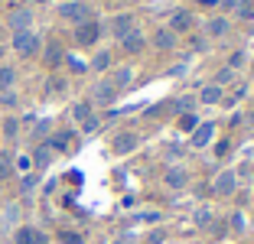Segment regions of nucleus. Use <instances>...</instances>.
I'll use <instances>...</instances> for the list:
<instances>
[{"mask_svg":"<svg viewBox=\"0 0 254 244\" xmlns=\"http://www.w3.org/2000/svg\"><path fill=\"white\" fill-rule=\"evenodd\" d=\"M13 49L20 52V56H36V52H39V36L30 33V30L13 33Z\"/></svg>","mask_w":254,"mask_h":244,"instance_id":"nucleus-1","label":"nucleus"},{"mask_svg":"<svg viewBox=\"0 0 254 244\" xmlns=\"http://www.w3.org/2000/svg\"><path fill=\"white\" fill-rule=\"evenodd\" d=\"M75 39H78V46H91L98 39V23L88 20V23H78V30H75Z\"/></svg>","mask_w":254,"mask_h":244,"instance_id":"nucleus-2","label":"nucleus"},{"mask_svg":"<svg viewBox=\"0 0 254 244\" xmlns=\"http://www.w3.org/2000/svg\"><path fill=\"white\" fill-rule=\"evenodd\" d=\"M62 16L72 23H88V7L85 3H62Z\"/></svg>","mask_w":254,"mask_h":244,"instance_id":"nucleus-3","label":"nucleus"},{"mask_svg":"<svg viewBox=\"0 0 254 244\" xmlns=\"http://www.w3.org/2000/svg\"><path fill=\"white\" fill-rule=\"evenodd\" d=\"M7 23H10V30H13V33H23V30H30L33 13H30V10H13Z\"/></svg>","mask_w":254,"mask_h":244,"instance_id":"nucleus-4","label":"nucleus"},{"mask_svg":"<svg viewBox=\"0 0 254 244\" xmlns=\"http://www.w3.org/2000/svg\"><path fill=\"white\" fill-rule=\"evenodd\" d=\"M111 30H114V36H118V39H124L127 33H134V16H130V13H121V16H114Z\"/></svg>","mask_w":254,"mask_h":244,"instance_id":"nucleus-5","label":"nucleus"},{"mask_svg":"<svg viewBox=\"0 0 254 244\" xmlns=\"http://www.w3.org/2000/svg\"><path fill=\"white\" fill-rule=\"evenodd\" d=\"M189 26H192V16H189L186 10H176L173 20H170V33H186Z\"/></svg>","mask_w":254,"mask_h":244,"instance_id":"nucleus-6","label":"nucleus"},{"mask_svg":"<svg viewBox=\"0 0 254 244\" xmlns=\"http://www.w3.org/2000/svg\"><path fill=\"white\" fill-rule=\"evenodd\" d=\"M111 147H114V153H130V150L137 147V137L134 133H118Z\"/></svg>","mask_w":254,"mask_h":244,"instance_id":"nucleus-7","label":"nucleus"},{"mask_svg":"<svg viewBox=\"0 0 254 244\" xmlns=\"http://www.w3.org/2000/svg\"><path fill=\"white\" fill-rule=\"evenodd\" d=\"M212 133H215V127H212V124H199L192 130V147H205V143L212 140Z\"/></svg>","mask_w":254,"mask_h":244,"instance_id":"nucleus-8","label":"nucleus"},{"mask_svg":"<svg viewBox=\"0 0 254 244\" xmlns=\"http://www.w3.org/2000/svg\"><path fill=\"white\" fill-rule=\"evenodd\" d=\"M114 91H118V88H114L111 81H101V85H95V101L98 104H111L114 101Z\"/></svg>","mask_w":254,"mask_h":244,"instance_id":"nucleus-9","label":"nucleus"},{"mask_svg":"<svg viewBox=\"0 0 254 244\" xmlns=\"http://www.w3.org/2000/svg\"><path fill=\"white\" fill-rule=\"evenodd\" d=\"M215 192L218 195H232L235 192V173H222V176L215 179Z\"/></svg>","mask_w":254,"mask_h":244,"instance_id":"nucleus-10","label":"nucleus"},{"mask_svg":"<svg viewBox=\"0 0 254 244\" xmlns=\"http://www.w3.org/2000/svg\"><path fill=\"white\" fill-rule=\"evenodd\" d=\"M121 43H124V49H127V52H140V49H143V36H140L137 30H134V33H127Z\"/></svg>","mask_w":254,"mask_h":244,"instance_id":"nucleus-11","label":"nucleus"},{"mask_svg":"<svg viewBox=\"0 0 254 244\" xmlns=\"http://www.w3.org/2000/svg\"><path fill=\"white\" fill-rule=\"evenodd\" d=\"M13 81H16V72L10 65H0V91H10Z\"/></svg>","mask_w":254,"mask_h":244,"instance_id":"nucleus-12","label":"nucleus"},{"mask_svg":"<svg viewBox=\"0 0 254 244\" xmlns=\"http://www.w3.org/2000/svg\"><path fill=\"white\" fill-rule=\"evenodd\" d=\"M49 160H53V147H49V143H43V147L33 153V163H36L39 170H43V166H49Z\"/></svg>","mask_w":254,"mask_h":244,"instance_id":"nucleus-13","label":"nucleus"},{"mask_svg":"<svg viewBox=\"0 0 254 244\" xmlns=\"http://www.w3.org/2000/svg\"><path fill=\"white\" fill-rule=\"evenodd\" d=\"M166 185H170V189H183V185H186V173L183 170H170L166 173Z\"/></svg>","mask_w":254,"mask_h":244,"instance_id":"nucleus-14","label":"nucleus"},{"mask_svg":"<svg viewBox=\"0 0 254 244\" xmlns=\"http://www.w3.org/2000/svg\"><path fill=\"white\" fill-rule=\"evenodd\" d=\"M218 98H222V88H218V85L202 88V101H205V104H218Z\"/></svg>","mask_w":254,"mask_h":244,"instance_id":"nucleus-15","label":"nucleus"},{"mask_svg":"<svg viewBox=\"0 0 254 244\" xmlns=\"http://www.w3.org/2000/svg\"><path fill=\"white\" fill-rule=\"evenodd\" d=\"M127 81H130V68H118L114 78H111V85H114V88H124Z\"/></svg>","mask_w":254,"mask_h":244,"instance_id":"nucleus-16","label":"nucleus"},{"mask_svg":"<svg viewBox=\"0 0 254 244\" xmlns=\"http://www.w3.org/2000/svg\"><path fill=\"white\" fill-rule=\"evenodd\" d=\"M173 43H176V36H173L170 30H160V33H157V46H160V49H170Z\"/></svg>","mask_w":254,"mask_h":244,"instance_id":"nucleus-17","label":"nucleus"},{"mask_svg":"<svg viewBox=\"0 0 254 244\" xmlns=\"http://www.w3.org/2000/svg\"><path fill=\"white\" fill-rule=\"evenodd\" d=\"M209 33H212V36H225V33H228V23H225V20H218V16H215V20L209 23Z\"/></svg>","mask_w":254,"mask_h":244,"instance_id":"nucleus-18","label":"nucleus"},{"mask_svg":"<svg viewBox=\"0 0 254 244\" xmlns=\"http://www.w3.org/2000/svg\"><path fill=\"white\" fill-rule=\"evenodd\" d=\"M10 173H13V160H10V153H0V179Z\"/></svg>","mask_w":254,"mask_h":244,"instance_id":"nucleus-19","label":"nucleus"},{"mask_svg":"<svg viewBox=\"0 0 254 244\" xmlns=\"http://www.w3.org/2000/svg\"><path fill=\"white\" fill-rule=\"evenodd\" d=\"M46 59H49V65H59V62H62V49L53 43L49 49H46Z\"/></svg>","mask_w":254,"mask_h":244,"instance_id":"nucleus-20","label":"nucleus"},{"mask_svg":"<svg viewBox=\"0 0 254 244\" xmlns=\"http://www.w3.org/2000/svg\"><path fill=\"white\" fill-rule=\"evenodd\" d=\"M108 65H111V56H108V52H98L95 62H91V68H98V72H101V68H108Z\"/></svg>","mask_w":254,"mask_h":244,"instance_id":"nucleus-21","label":"nucleus"},{"mask_svg":"<svg viewBox=\"0 0 254 244\" xmlns=\"http://www.w3.org/2000/svg\"><path fill=\"white\" fill-rule=\"evenodd\" d=\"M75 121H82V124H85V121H88L91 118V108H88V104H75Z\"/></svg>","mask_w":254,"mask_h":244,"instance_id":"nucleus-22","label":"nucleus"},{"mask_svg":"<svg viewBox=\"0 0 254 244\" xmlns=\"http://www.w3.org/2000/svg\"><path fill=\"white\" fill-rule=\"evenodd\" d=\"M33 238H36V231H30V228L16 231V244H33Z\"/></svg>","mask_w":254,"mask_h":244,"instance_id":"nucleus-23","label":"nucleus"},{"mask_svg":"<svg viewBox=\"0 0 254 244\" xmlns=\"http://www.w3.org/2000/svg\"><path fill=\"white\" fill-rule=\"evenodd\" d=\"M68 137H72V133H56L53 140H49V147H56V150H65V143H68Z\"/></svg>","mask_w":254,"mask_h":244,"instance_id":"nucleus-24","label":"nucleus"},{"mask_svg":"<svg viewBox=\"0 0 254 244\" xmlns=\"http://www.w3.org/2000/svg\"><path fill=\"white\" fill-rule=\"evenodd\" d=\"M16 170H20V173H30L33 170V160H30V156H16Z\"/></svg>","mask_w":254,"mask_h":244,"instance_id":"nucleus-25","label":"nucleus"},{"mask_svg":"<svg viewBox=\"0 0 254 244\" xmlns=\"http://www.w3.org/2000/svg\"><path fill=\"white\" fill-rule=\"evenodd\" d=\"M0 104H3V108H13L16 95H13V91H0Z\"/></svg>","mask_w":254,"mask_h":244,"instance_id":"nucleus-26","label":"nucleus"},{"mask_svg":"<svg viewBox=\"0 0 254 244\" xmlns=\"http://www.w3.org/2000/svg\"><path fill=\"white\" fill-rule=\"evenodd\" d=\"M195 124H199V121H195L192 114H183V121H180V127H183V130H195Z\"/></svg>","mask_w":254,"mask_h":244,"instance_id":"nucleus-27","label":"nucleus"},{"mask_svg":"<svg viewBox=\"0 0 254 244\" xmlns=\"http://www.w3.org/2000/svg\"><path fill=\"white\" fill-rule=\"evenodd\" d=\"M3 133H7V137H16V133H20V124H16V121L10 118L7 124H3Z\"/></svg>","mask_w":254,"mask_h":244,"instance_id":"nucleus-28","label":"nucleus"},{"mask_svg":"<svg viewBox=\"0 0 254 244\" xmlns=\"http://www.w3.org/2000/svg\"><path fill=\"white\" fill-rule=\"evenodd\" d=\"M49 91H53V95L65 91V81H62V78H53V81H49Z\"/></svg>","mask_w":254,"mask_h":244,"instance_id":"nucleus-29","label":"nucleus"},{"mask_svg":"<svg viewBox=\"0 0 254 244\" xmlns=\"http://www.w3.org/2000/svg\"><path fill=\"white\" fill-rule=\"evenodd\" d=\"M98 124H101V121H98L95 114H91V118H88V121L82 124V130H88V133H91V130H98Z\"/></svg>","mask_w":254,"mask_h":244,"instance_id":"nucleus-30","label":"nucleus"},{"mask_svg":"<svg viewBox=\"0 0 254 244\" xmlns=\"http://www.w3.org/2000/svg\"><path fill=\"white\" fill-rule=\"evenodd\" d=\"M195 222H199V225H209V222H212V215L202 208V212H195Z\"/></svg>","mask_w":254,"mask_h":244,"instance_id":"nucleus-31","label":"nucleus"},{"mask_svg":"<svg viewBox=\"0 0 254 244\" xmlns=\"http://www.w3.org/2000/svg\"><path fill=\"white\" fill-rule=\"evenodd\" d=\"M33 185H36V176H23V192H30Z\"/></svg>","mask_w":254,"mask_h":244,"instance_id":"nucleus-32","label":"nucleus"},{"mask_svg":"<svg viewBox=\"0 0 254 244\" xmlns=\"http://www.w3.org/2000/svg\"><path fill=\"white\" fill-rule=\"evenodd\" d=\"M65 244H82V238L78 235H65Z\"/></svg>","mask_w":254,"mask_h":244,"instance_id":"nucleus-33","label":"nucleus"},{"mask_svg":"<svg viewBox=\"0 0 254 244\" xmlns=\"http://www.w3.org/2000/svg\"><path fill=\"white\" fill-rule=\"evenodd\" d=\"M62 3H72V0H62Z\"/></svg>","mask_w":254,"mask_h":244,"instance_id":"nucleus-34","label":"nucleus"},{"mask_svg":"<svg viewBox=\"0 0 254 244\" xmlns=\"http://www.w3.org/2000/svg\"><path fill=\"white\" fill-rule=\"evenodd\" d=\"M0 56H3V49H0Z\"/></svg>","mask_w":254,"mask_h":244,"instance_id":"nucleus-35","label":"nucleus"}]
</instances>
